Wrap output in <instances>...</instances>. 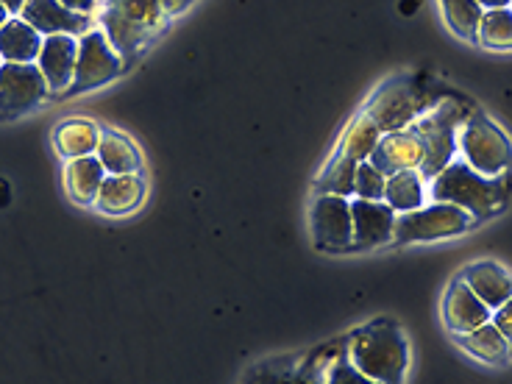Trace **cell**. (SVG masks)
<instances>
[{
    "label": "cell",
    "mask_w": 512,
    "mask_h": 384,
    "mask_svg": "<svg viewBox=\"0 0 512 384\" xmlns=\"http://www.w3.org/2000/svg\"><path fill=\"white\" fill-rule=\"evenodd\" d=\"M460 343L468 354L485 359V362H493V365H496V362H507L512 354L510 340L496 329V323H493V320H487V323H482V326H476L474 332L460 334Z\"/></svg>",
    "instance_id": "cb8c5ba5"
},
{
    "label": "cell",
    "mask_w": 512,
    "mask_h": 384,
    "mask_svg": "<svg viewBox=\"0 0 512 384\" xmlns=\"http://www.w3.org/2000/svg\"><path fill=\"white\" fill-rule=\"evenodd\" d=\"M329 362H332V357L323 348L304 359H270V362L248 373L245 384H323Z\"/></svg>",
    "instance_id": "8fae6325"
},
{
    "label": "cell",
    "mask_w": 512,
    "mask_h": 384,
    "mask_svg": "<svg viewBox=\"0 0 512 384\" xmlns=\"http://www.w3.org/2000/svg\"><path fill=\"white\" fill-rule=\"evenodd\" d=\"M123 70V56L115 51V45L103 31H87L78 39V62H76V78H73V92L92 90L109 84L112 78L120 76Z\"/></svg>",
    "instance_id": "ba28073f"
},
{
    "label": "cell",
    "mask_w": 512,
    "mask_h": 384,
    "mask_svg": "<svg viewBox=\"0 0 512 384\" xmlns=\"http://www.w3.org/2000/svg\"><path fill=\"white\" fill-rule=\"evenodd\" d=\"M6 20H9V9H6V6H3V3H0V26H3V23H6Z\"/></svg>",
    "instance_id": "e575fe53"
},
{
    "label": "cell",
    "mask_w": 512,
    "mask_h": 384,
    "mask_svg": "<svg viewBox=\"0 0 512 384\" xmlns=\"http://www.w3.org/2000/svg\"><path fill=\"white\" fill-rule=\"evenodd\" d=\"M323 384H379L368 379L365 373L357 371L354 368V362L348 359L346 351H340V354H334L332 362L326 365V379Z\"/></svg>",
    "instance_id": "f546056e"
},
{
    "label": "cell",
    "mask_w": 512,
    "mask_h": 384,
    "mask_svg": "<svg viewBox=\"0 0 512 384\" xmlns=\"http://www.w3.org/2000/svg\"><path fill=\"white\" fill-rule=\"evenodd\" d=\"M474 218L454 204H440L432 201L429 206H421L415 212H404L396 218V243H432V240H446L454 234H462L471 229Z\"/></svg>",
    "instance_id": "8992f818"
},
{
    "label": "cell",
    "mask_w": 512,
    "mask_h": 384,
    "mask_svg": "<svg viewBox=\"0 0 512 384\" xmlns=\"http://www.w3.org/2000/svg\"><path fill=\"white\" fill-rule=\"evenodd\" d=\"M365 115L371 117L382 134L390 131H404L423 115V101L418 87L410 78L398 76L384 81L379 90L373 92L371 101L365 106Z\"/></svg>",
    "instance_id": "52a82bcc"
},
{
    "label": "cell",
    "mask_w": 512,
    "mask_h": 384,
    "mask_svg": "<svg viewBox=\"0 0 512 384\" xmlns=\"http://www.w3.org/2000/svg\"><path fill=\"white\" fill-rule=\"evenodd\" d=\"M462 162L482 176H507L512 165V145L507 134L485 115H471L460 128Z\"/></svg>",
    "instance_id": "5b68a950"
},
{
    "label": "cell",
    "mask_w": 512,
    "mask_h": 384,
    "mask_svg": "<svg viewBox=\"0 0 512 384\" xmlns=\"http://www.w3.org/2000/svg\"><path fill=\"white\" fill-rule=\"evenodd\" d=\"M490 309H499L507 298H512V276L496 262H474L460 276Z\"/></svg>",
    "instance_id": "ac0fdd59"
},
{
    "label": "cell",
    "mask_w": 512,
    "mask_h": 384,
    "mask_svg": "<svg viewBox=\"0 0 512 384\" xmlns=\"http://www.w3.org/2000/svg\"><path fill=\"white\" fill-rule=\"evenodd\" d=\"M23 20L28 26L37 28L39 34L53 37V34H67V37H84L92 26L90 14L73 12L59 0H26L23 6Z\"/></svg>",
    "instance_id": "7c38bea8"
},
{
    "label": "cell",
    "mask_w": 512,
    "mask_h": 384,
    "mask_svg": "<svg viewBox=\"0 0 512 384\" xmlns=\"http://www.w3.org/2000/svg\"><path fill=\"white\" fill-rule=\"evenodd\" d=\"M53 142H56L59 154L67 156V159L92 156L98 151V142H101V126L87 120V117H70V120L59 123Z\"/></svg>",
    "instance_id": "44dd1931"
},
{
    "label": "cell",
    "mask_w": 512,
    "mask_h": 384,
    "mask_svg": "<svg viewBox=\"0 0 512 384\" xmlns=\"http://www.w3.org/2000/svg\"><path fill=\"white\" fill-rule=\"evenodd\" d=\"M59 3H64L67 9H73V12H81V14H90L98 3L95 0H59Z\"/></svg>",
    "instance_id": "1f68e13d"
},
{
    "label": "cell",
    "mask_w": 512,
    "mask_h": 384,
    "mask_svg": "<svg viewBox=\"0 0 512 384\" xmlns=\"http://www.w3.org/2000/svg\"><path fill=\"white\" fill-rule=\"evenodd\" d=\"M448 28L462 39H476L485 9L476 0H440Z\"/></svg>",
    "instance_id": "484cf974"
},
{
    "label": "cell",
    "mask_w": 512,
    "mask_h": 384,
    "mask_svg": "<svg viewBox=\"0 0 512 384\" xmlns=\"http://www.w3.org/2000/svg\"><path fill=\"white\" fill-rule=\"evenodd\" d=\"M490 315H493V309L487 307L485 301L462 279L448 287L446 298H443V323L448 326V332L457 334V337L465 332H474L476 326L490 320Z\"/></svg>",
    "instance_id": "2e32d148"
},
{
    "label": "cell",
    "mask_w": 512,
    "mask_h": 384,
    "mask_svg": "<svg viewBox=\"0 0 512 384\" xmlns=\"http://www.w3.org/2000/svg\"><path fill=\"white\" fill-rule=\"evenodd\" d=\"M9 12H23V6H26V0H0Z\"/></svg>",
    "instance_id": "836d02e7"
},
{
    "label": "cell",
    "mask_w": 512,
    "mask_h": 384,
    "mask_svg": "<svg viewBox=\"0 0 512 384\" xmlns=\"http://www.w3.org/2000/svg\"><path fill=\"white\" fill-rule=\"evenodd\" d=\"M490 320L496 323V329L510 340V346H512V298H507L499 309H493Z\"/></svg>",
    "instance_id": "4dcf8cb0"
},
{
    "label": "cell",
    "mask_w": 512,
    "mask_h": 384,
    "mask_svg": "<svg viewBox=\"0 0 512 384\" xmlns=\"http://www.w3.org/2000/svg\"><path fill=\"white\" fill-rule=\"evenodd\" d=\"M476 39L493 51H512V9H487Z\"/></svg>",
    "instance_id": "4316f807"
},
{
    "label": "cell",
    "mask_w": 512,
    "mask_h": 384,
    "mask_svg": "<svg viewBox=\"0 0 512 384\" xmlns=\"http://www.w3.org/2000/svg\"><path fill=\"white\" fill-rule=\"evenodd\" d=\"M482 9H512V0H476Z\"/></svg>",
    "instance_id": "d6a6232c"
},
{
    "label": "cell",
    "mask_w": 512,
    "mask_h": 384,
    "mask_svg": "<svg viewBox=\"0 0 512 384\" xmlns=\"http://www.w3.org/2000/svg\"><path fill=\"white\" fill-rule=\"evenodd\" d=\"M384 184H387V176H384L379 167L371 165V162H359L357 184H354V195H357V198H365V201H382Z\"/></svg>",
    "instance_id": "f1b7e54d"
},
{
    "label": "cell",
    "mask_w": 512,
    "mask_h": 384,
    "mask_svg": "<svg viewBox=\"0 0 512 384\" xmlns=\"http://www.w3.org/2000/svg\"><path fill=\"white\" fill-rule=\"evenodd\" d=\"M382 201L396 215L421 209L423 201H426V181H423L421 170H401V173L387 176Z\"/></svg>",
    "instance_id": "603a6c76"
},
{
    "label": "cell",
    "mask_w": 512,
    "mask_h": 384,
    "mask_svg": "<svg viewBox=\"0 0 512 384\" xmlns=\"http://www.w3.org/2000/svg\"><path fill=\"white\" fill-rule=\"evenodd\" d=\"M351 218H354V248H376L393 240L396 231V212L384 201H351Z\"/></svg>",
    "instance_id": "9a60e30c"
},
{
    "label": "cell",
    "mask_w": 512,
    "mask_h": 384,
    "mask_svg": "<svg viewBox=\"0 0 512 384\" xmlns=\"http://www.w3.org/2000/svg\"><path fill=\"white\" fill-rule=\"evenodd\" d=\"M354 368L379 384H401L410 365L407 337L393 320H373L346 340Z\"/></svg>",
    "instance_id": "7a4b0ae2"
},
{
    "label": "cell",
    "mask_w": 512,
    "mask_h": 384,
    "mask_svg": "<svg viewBox=\"0 0 512 384\" xmlns=\"http://www.w3.org/2000/svg\"><path fill=\"white\" fill-rule=\"evenodd\" d=\"M95 156L101 159V165L106 173H140L142 170V156L137 151V145L123 137L120 131L112 128H103L101 142H98V151Z\"/></svg>",
    "instance_id": "7402d4cb"
},
{
    "label": "cell",
    "mask_w": 512,
    "mask_h": 384,
    "mask_svg": "<svg viewBox=\"0 0 512 384\" xmlns=\"http://www.w3.org/2000/svg\"><path fill=\"white\" fill-rule=\"evenodd\" d=\"M309 226H312V237L320 248H329V251L354 248L351 201L343 195L318 192L312 201V209H309Z\"/></svg>",
    "instance_id": "9c48e42d"
},
{
    "label": "cell",
    "mask_w": 512,
    "mask_h": 384,
    "mask_svg": "<svg viewBox=\"0 0 512 384\" xmlns=\"http://www.w3.org/2000/svg\"><path fill=\"white\" fill-rule=\"evenodd\" d=\"M103 179H106V170H103L101 159L95 154L81 156V159H70L67 167H64V187H67V195L81 206L95 204Z\"/></svg>",
    "instance_id": "d6986e66"
},
{
    "label": "cell",
    "mask_w": 512,
    "mask_h": 384,
    "mask_svg": "<svg viewBox=\"0 0 512 384\" xmlns=\"http://www.w3.org/2000/svg\"><path fill=\"white\" fill-rule=\"evenodd\" d=\"M195 0H101L103 34L123 59H134Z\"/></svg>",
    "instance_id": "6da1fadb"
},
{
    "label": "cell",
    "mask_w": 512,
    "mask_h": 384,
    "mask_svg": "<svg viewBox=\"0 0 512 384\" xmlns=\"http://www.w3.org/2000/svg\"><path fill=\"white\" fill-rule=\"evenodd\" d=\"M78 62V42L67 34H53L42 39V51H39L37 67L48 81V90L64 92L73 87Z\"/></svg>",
    "instance_id": "5bb4252c"
},
{
    "label": "cell",
    "mask_w": 512,
    "mask_h": 384,
    "mask_svg": "<svg viewBox=\"0 0 512 384\" xmlns=\"http://www.w3.org/2000/svg\"><path fill=\"white\" fill-rule=\"evenodd\" d=\"M48 81L37 64H0V112L17 115L37 106L48 95Z\"/></svg>",
    "instance_id": "30bf717a"
},
{
    "label": "cell",
    "mask_w": 512,
    "mask_h": 384,
    "mask_svg": "<svg viewBox=\"0 0 512 384\" xmlns=\"http://www.w3.org/2000/svg\"><path fill=\"white\" fill-rule=\"evenodd\" d=\"M42 51V34L26 20H6L0 26V59L3 62L34 64Z\"/></svg>",
    "instance_id": "ffe728a7"
},
{
    "label": "cell",
    "mask_w": 512,
    "mask_h": 384,
    "mask_svg": "<svg viewBox=\"0 0 512 384\" xmlns=\"http://www.w3.org/2000/svg\"><path fill=\"white\" fill-rule=\"evenodd\" d=\"M429 192L432 201L460 206L474 220H485L504 209L510 184L504 176H482L465 162H451L440 176L429 181Z\"/></svg>",
    "instance_id": "3957f363"
},
{
    "label": "cell",
    "mask_w": 512,
    "mask_h": 384,
    "mask_svg": "<svg viewBox=\"0 0 512 384\" xmlns=\"http://www.w3.org/2000/svg\"><path fill=\"white\" fill-rule=\"evenodd\" d=\"M357 165L354 159L343 154H334V159L326 165L323 176L318 179V190L326 195H354V184H357Z\"/></svg>",
    "instance_id": "83f0119b"
},
{
    "label": "cell",
    "mask_w": 512,
    "mask_h": 384,
    "mask_svg": "<svg viewBox=\"0 0 512 384\" xmlns=\"http://www.w3.org/2000/svg\"><path fill=\"white\" fill-rule=\"evenodd\" d=\"M142 198H145V181L140 179V173H120V176L106 173L95 206L103 215L120 218V215L134 212L142 204Z\"/></svg>",
    "instance_id": "e0dca14e"
},
{
    "label": "cell",
    "mask_w": 512,
    "mask_h": 384,
    "mask_svg": "<svg viewBox=\"0 0 512 384\" xmlns=\"http://www.w3.org/2000/svg\"><path fill=\"white\" fill-rule=\"evenodd\" d=\"M371 165L382 170L384 176H393L401 170H421L423 165V142L415 134V128H404V131H390L382 134V140L376 145V151L368 159Z\"/></svg>",
    "instance_id": "4fadbf2b"
},
{
    "label": "cell",
    "mask_w": 512,
    "mask_h": 384,
    "mask_svg": "<svg viewBox=\"0 0 512 384\" xmlns=\"http://www.w3.org/2000/svg\"><path fill=\"white\" fill-rule=\"evenodd\" d=\"M465 120H468V115H465V109H462L460 103L446 101L412 123L415 134L423 142V181H432L454 162V154H457V131H460Z\"/></svg>",
    "instance_id": "277c9868"
},
{
    "label": "cell",
    "mask_w": 512,
    "mask_h": 384,
    "mask_svg": "<svg viewBox=\"0 0 512 384\" xmlns=\"http://www.w3.org/2000/svg\"><path fill=\"white\" fill-rule=\"evenodd\" d=\"M379 140H382V128L376 126L371 117L362 112V115L354 117L351 126L346 128L337 154L348 156V159H354V162H368L373 156V151H376Z\"/></svg>",
    "instance_id": "d4e9b609"
}]
</instances>
